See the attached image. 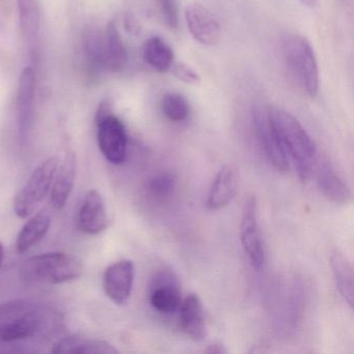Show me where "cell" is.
Wrapping results in <instances>:
<instances>
[{"instance_id": "1", "label": "cell", "mask_w": 354, "mask_h": 354, "mask_svg": "<svg viewBox=\"0 0 354 354\" xmlns=\"http://www.w3.org/2000/svg\"><path fill=\"white\" fill-rule=\"evenodd\" d=\"M267 113L286 155L293 161L298 177L308 182L318 159L314 142L291 113L283 109H269Z\"/></svg>"}, {"instance_id": "2", "label": "cell", "mask_w": 354, "mask_h": 354, "mask_svg": "<svg viewBox=\"0 0 354 354\" xmlns=\"http://www.w3.org/2000/svg\"><path fill=\"white\" fill-rule=\"evenodd\" d=\"M84 265L78 257L55 252L28 259L20 268V277L30 283H67L82 277Z\"/></svg>"}, {"instance_id": "3", "label": "cell", "mask_w": 354, "mask_h": 354, "mask_svg": "<svg viewBox=\"0 0 354 354\" xmlns=\"http://www.w3.org/2000/svg\"><path fill=\"white\" fill-rule=\"evenodd\" d=\"M40 308L26 300L0 304V341L14 342L36 335L42 327Z\"/></svg>"}, {"instance_id": "4", "label": "cell", "mask_w": 354, "mask_h": 354, "mask_svg": "<svg viewBox=\"0 0 354 354\" xmlns=\"http://www.w3.org/2000/svg\"><path fill=\"white\" fill-rule=\"evenodd\" d=\"M283 59L290 73L306 94L315 96L319 88L316 57L310 43L302 37L289 36L283 43Z\"/></svg>"}, {"instance_id": "5", "label": "cell", "mask_w": 354, "mask_h": 354, "mask_svg": "<svg viewBox=\"0 0 354 354\" xmlns=\"http://www.w3.org/2000/svg\"><path fill=\"white\" fill-rule=\"evenodd\" d=\"M57 167L59 158L50 157L35 169L28 183L16 194L14 200V210L17 216L26 218L36 211L50 192Z\"/></svg>"}, {"instance_id": "6", "label": "cell", "mask_w": 354, "mask_h": 354, "mask_svg": "<svg viewBox=\"0 0 354 354\" xmlns=\"http://www.w3.org/2000/svg\"><path fill=\"white\" fill-rule=\"evenodd\" d=\"M97 138L103 156L113 163L122 165L127 156L128 138L125 126L113 113L96 120Z\"/></svg>"}, {"instance_id": "7", "label": "cell", "mask_w": 354, "mask_h": 354, "mask_svg": "<svg viewBox=\"0 0 354 354\" xmlns=\"http://www.w3.org/2000/svg\"><path fill=\"white\" fill-rule=\"evenodd\" d=\"M240 240L252 268L260 269L265 263V250L259 227L258 205L254 198H248L244 204Z\"/></svg>"}, {"instance_id": "8", "label": "cell", "mask_w": 354, "mask_h": 354, "mask_svg": "<svg viewBox=\"0 0 354 354\" xmlns=\"http://www.w3.org/2000/svg\"><path fill=\"white\" fill-rule=\"evenodd\" d=\"M252 127L259 145L269 162L277 171L286 173L289 169V160L271 125L267 111L259 107L252 111Z\"/></svg>"}, {"instance_id": "9", "label": "cell", "mask_w": 354, "mask_h": 354, "mask_svg": "<svg viewBox=\"0 0 354 354\" xmlns=\"http://www.w3.org/2000/svg\"><path fill=\"white\" fill-rule=\"evenodd\" d=\"M181 288L179 279L171 270L156 273L151 285L150 304L161 314H174L181 304Z\"/></svg>"}, {"instance_id": "10", "label": "cell", "mask_w": 354, "mask_h": 354, "mask_svg": "<svg viewBox=\"0 0 354 354\" xmlns=\"http://www.w3.org/2000/svg\"><path fill=\"white\" fill-rule=\"evenodd\" d=\"M136 268L132 261L121 260L107 267L103 275V288L107 297L118 306L127 304L133 288Z\"/></svg>"}, {"instance_id": "11", "label": "cell", "mask_w": 354, "mask_h": 354, "mask_svg": "<svg viewBox=\"0 0 354 354\" xmlns=\"http://www.w3.org/2000/svg\"><path fill=\"white\" fill-rule=\"evenodd\" d=\"M188 30L194 40L204 45H214L221 37V28L214 16L202 5L190 3L185 10Z\"/></svg>"}, {"instance_id": "12", "label": "cell", "mask_w": 354, "mask_h": 354, "mask_svg": "<svg viewBox=\"0 0 354 354\" xmlns=\"http://www.w3.org/2000/svg\"><path fill=\"white\" fill-rule=\"evenodd\" d=\"M109 225V214L102 196L97 190H90L78 213V227L88 235H98Z\"/></svg>"}, {"instance_id": "13", "label": "cell", "mask_w": 354, "mask_h": 354, "mask_svg": "<svg viewBox=\"0 0 354 354\" xmlns=\"http://www.w3.org/2000/svg\"><path fill=\"white\" fill-rule=\"evenodd\" d=\"M317 183L322 194L335 204L347 205L351 201V192L333 169L328 159H317Z\"/></svg>"}, {"instance_id": "14", "label": "cell", "mask_w": 354, "mask_h": 354, "mask_svg": "<svg viewBox=\"0 0 354 354\" xmlns=\"http://www.w3.org/2000/svg\"><path fill=\"white\" fill-rule=\"evenodd\" d=\"M180 327L187 337L201 342L206 337L203 304L196 294L192 293L181 302L179 308Z\"/></svg>"}, {"instance_id": "15", "label": "cell", "mask_w": 354, "mask_h": 354, "mask_svg": "<svg viewBox=\"0 0 354 354\" xmlns=\"http://www.w3.org/2000/svg\"><path fill=\"white\" fill-rule=\"evenodd\" d=\"M237 185V173L234 167H221L209 190L207 207L211 210H221L227 207L235 196Z\"/></svg>"}, {"instance_id": "16", "label": "cell", "mask_w": 354, "mask_h": 354, "mask_svg": "<svg viewBox=\"0 0 354 354\" xmlns=\"http://www.w3.org/2000/svg\"><path fill=\"white\" fill-rule=\"evenodd\" d=\"M77 160L74 153H68L61 167H57V174L53 179L51 202L53 207L61 210L67 204L75 184Z\"/></svg>"}, {"instance_id": "17", "label": "cell", "mask_w": 354, "mask_h": 354, "mask_svg": "<svg viewBox=\"0 0 354 354\" xmlns=\"http://www.w3.org/2000/svg\"><path fill=\"white\" fill-rule=\"evenodd\" d=\"M53 353L115 354L118 350L109 342L82 335H69L53 346Z\"/></svg>"}, {"instance_id": "18", "label": "cell", "mask_w": 354, "mask_h": 354, "mask_svg": "<svg viewBox=\"0 0 354 354\" xmlns=\"http://www.w3.org/2000/svg\"><path fill=\"white\" fill-rule=\"evenodd\" d=\"M20 28L32 57H36L40 35L41 12L38 0H17Z\"/></svg>"}, {"instance_id": "19", "label": "cell", "mask_w": 354, "mask_h": 354, "mask_svg": "<svg viewBox=\"0 0 354 354\" xmlns=\"http://www.w3.org/2000/svg\"><path fill=\"white\" fill-rule=\"evenodd\" d=\"M84 57L86 71L92 77L107 71L104 35L96 28L86 30L84 35Z\"/></svg>"}, {"instance_id": "20", "label": "cell", "mask_w": 354, "mask_h": 354, "mask_svg": "<svg viewBox=\"0 0 354 354\" xmlns=\"http://www.w3.org/2000/svg\"><path fill=\"white\" fill-rule=\"evenodd\" d=\"M36 82V73L32 68H26L20 74L18 84V115L20 130L22 132L28 129L32 122Z\"/></svg>"}, {"instance_id": "21", "label": "cell", "mask_w": 354, "mask_h": 354, "mask_svg": "<svg viewBox=\"0 0 354 354\" xmlns=\"http://www.w3.org/2000/svg\"><path fill=\"white\" fill-rule=\"evenodd\" d=\"M51 218L47 212H40L32 216L22 227L16 240V248L20 254L28 252L39 243L50 229Z\"/></svg>"}, {"instance_id": "22", "label": "cell", "mask_w": 354, "mask_h": 354, "mask_svg": "<svg viewBox=\"0 0 354 354\" xmlns=\"http://www.w3.org/2000/svg\"><path fill=\"white\" fill-rule=\"evenodd\" d=\"M104 42L107 71L119 73L127 65L128 53L123 39L113 22L109 24L105 30Z\"/></svg>"}, {"instance_id": "23", "label": "cell", "mask_w": 354, "mask_h": 354, "mask_svg": "<svg viewBox=\"0 0 354 354\" xmlns=\"http://www.w3.org/2000/svg\"><path fill=\"white\" fill-rule=\"evenodd\" d=\"M330 266L339 294L347 302L348 306L352 308L354 299V285L353 268L351 264L341 252L333 250L330 254Z\"/></svg>"}, {"instance_id": "24", "label": "cell", "mask_w": 354, "mask_h": 354, "mask_svg": "<svg viewBox=\"0 0 354 354\" xmlns=\"http://www.w3.org/2000/svg\"><path fill=\"white\" fill-rule=\"evenodd\" d=\"M142 57L150 67L158 72H167L173 67V50L159 37H153L145 42Z\"/></svg>"}, {"instance_id": "25", "label": "cell", "mask_w": 354, "mask_h": 354, "mask_svg": "<svg viewBox=\"0 0 354 354\" xmlns=\"http://www.w3.org/2000/svg\"><path fill=\"white\" fill-rule=\"evenodd\" d=\"M161 109L163 115L171 122L185 121L189 115V104L182 95L167 94L161 100Z\"/></svg>"}, {"instance_id": "26", "label": "cell", "mask_w": 354, "mask_h": 354, "mask_svg": "<svg viewBox=\"0 0 354 354\" xmlns=\"http://www.w3.org/2000/svg\"><path fill=\"white\" fill-rule=\"evenodd\" d=\"M176 180L169 174H159L155 176L150 182V189L155 196H169L175 189Z\"/></svg>"}, {"instance_id": "27", "label": "cell", "mask_w": 354, "mask_h": 354, "mask_svg": "<svg viewBox=\"0 0 354 354\" xmlns=\"http://www.w3.org/2000/svg\"><path fill=\"white\" fill-rule=\"evenodd\" d=\"M159 9L165 24L171 30L178 28L179 12L175 0H158Z\"/></svg>"}, {"instance_id": "28", "label": "cell", "mask_w": 354, "mask_h": 354, "mask_svg": "<svg viewBox=\"0 0 354 354\" xmlns=\"http://www.w3.org/2000/svg\"><path fill=\"white\" fill-rule=\"evenodd\" d=\"M173 74L176 78L184 84H196L200 82L198 73L185 64H177L173 67Z\"/></svg>"}, {"instance_id": "29", "label": "cell", "mask_w": 354, "mask_h": 354, "mask_svg": "<svg viewBox=\"0 0 354 354\" xmlns=\"http://www.w3.org/2000/svg\"><path fill=\"white\" fill-rule=\"evenodd\" d=\"M125 28L128 32L132 35H136L140 32V24L136 21V18L130 14L125 17Z\"/></svg>"}, {"instance_id": "30", "label": "cell", "mask_w": 354, "mask_h": 354, "mask_svg": "<svg viewBox=\"0 0 354 354\" xmlns=\"http://www.w3.org/2000/svg\"><path fill=\"white\" fill-rule=\"evenodd\" d=\"M227 352L225 346L221 345V344H212L205 350V353L208 354H225Z\"/></svg>"}, {"instance_id": "31", "label": "cell", "mask_w": 354, "mask_h": 354, "mask_svg": "<svg viewBox=\"0 0 354 354\" xmlns=\"http://www.w3.org/2000/svg\"><path fill=\"white\" fill-rule=\"evenodd\" d=\"M304 5L308 6V7H315L318 3V0H300Z\"/></svg>"}, {"instance_id": "32", "label": "cell", "mask_w": 354, "mask_h": 354, "mask_svg": "<svg viewBox=\"0 0 354 354\" xmlns=\"http://www.w3.org/2000/svg\"><path fill=\"white\" fill-rule=\"evenodd\" d=\"M3 256H5V250H3V243L0 242V265L3 263Z\"/></svg>"}]
</instances>
